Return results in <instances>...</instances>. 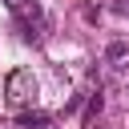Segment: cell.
Masks as SVG:
<instances>
[{"mask_svg": "<svg viewBox=\"0 0 129 129\" xmlns=\"http://www.w3.org/2000/svg\"><path fill=\"white\" fill-rule=\"evenodd\" d=\"M4 97H8L12 105L32 101V97H36V77H32V69H16V73H8V81H4Z\"/></svg>", "mask_w": 129, "mask_h": 129, "instance_id": "obj_1", "label": "cell"}, {"mask_svg": "<svg viewBox=\"0 0 129 129\" xmlns=\"http://www.w3.org/2000/svg\"><path fill=\"white\" fill-rule=\"evenodd\" d=\"M105 60H109V64L129 60V40H109V44H105Z\"/></svg>", "mask_w": 129, "mask_h": 129, "instance_id": "obj_2", "label": "cell"}, {"mask_svg": "<svg viewBox=\"0 0 129 129\" xmlns=\"http://www.w3.org/2000/svg\"><path fill=\"white\" fill-rule=\"evenodd\" d=\"M16 121H20L24 129H40V125H52V117H48V113H32V109H28V113H20Z\"/></svg>", "mask_w": 129, "mask_h": 129, "instance_id": "obj_3", "label": "cell"}, {"mask_svg": "<svg viewBox=\"0 0 129 129\" xmlns=\"http://www.w3.org/2000/svg\"><path fill=\"white\" fill-rule=\"evenodd\" d=\"M101 105H105V101H101V89H97V93L89 97V109H85V125H89V121H93V117L101 113Z\"/></svg>", "mask_w": 129, "mask_h": 129, "instance_id": "obj_4", "label": "cell"}, {"mask_svg": "<svg viewBox=\"0 0 129 129\" xmlns=\"http://www.w3.org/2000/svg\"><path fill=\"white\" fill-rule=\"evenodd\" d=\"M109 8H113V12H117V16H129V0H113V4H109Z\"/></svg>", "mask_w": 129, "mask_h": 129, "instance_id": "obj_5", "label": "cell"}, {"mask_svg": "<svg viewBox=\"0 0 129 129\" xmlns=\"http://www.w3.org/2000/svg\"><path fill=\"white\" fill-rule=\"evenodd\" d=\"M4 4H8L12 12H16V8H24V0H4Z\"/></svg>", "mask_w": 129, "mask_h": 129, "instance_id": "obj_6", "label": "cell"}]
</instances>
